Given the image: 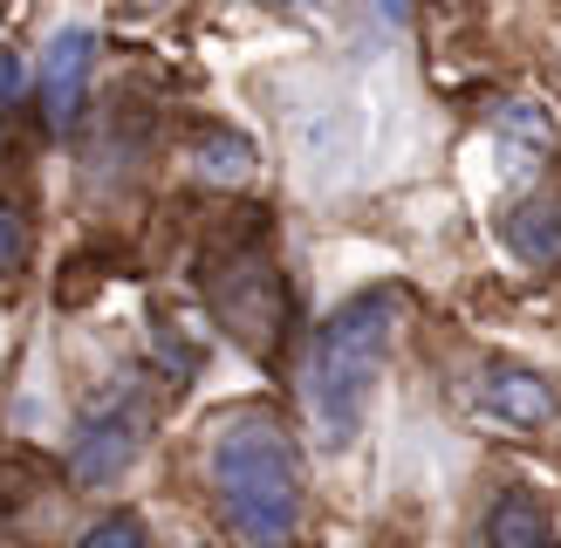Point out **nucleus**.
<instances>
[{
	"instance_id": "f257e3e1",
	"label": "nucleus",
	"mask_w": 561,
	"mask_h": 548,
	"mask_svg": "<svg viewBox=\"0 0 561 548\" xmlns=\"http://www.w3.org/2000/svg\"><path fill=\"white\" fill-rule=\"evenodd\" d=\"M213 493L227 528L254 548H280L301 521V459L274 411L247 404L213 425Z\"/></svg>"
},
{
	"instance_id": "f03ea898",
	"label": "nucleus",
	"mask_w": 561,
	"mask_h": 548,
	"mask_svg": "<svg viewBox=\"0 0 561 548\" xmlns=\"http://www.w3.org/2000/svg\"><path fill=\"white\" fill-rule=\"evenodd\" d=\"M390 322H398V288H363L316 329V350H308V411H316V432L335 453L363 432L377 370L390 356Z\"/></svg>"
},
{
	"instance_id": "7ed1b4c3",
	"label": "nucleus",
	"mask_w": 561,
	"mask_h": 548,
	"mask_svg": "<svg viewBox=\"0 0 561 548\" xmlns=\"http://www.w3.org/2000/svg\"><path fill=\"white\" fill-rule=\"evenodd\" d=\"M145 446V391L124 377L76 419V480H117Z\"/></svg>"
},
{
	"instance_id": "20e7f679",
	"label": "nucleus",
	"mask_w": 561,
	"mask_h": 548,
	"mask_svg": "<svg viewBox=\"0 0 561 548\" xmlns=\"http://www.w3.org/2000/svg\"><path fill=\"white\" fill-rule=\"evenodd\" d=\"M472 411L486 425H507V432H548L554 425V384L520 370V364H486L472 377Z\"/></svg>"
},
{
	"instance_id": "39448f33",
	"label": "nucleus",
	"mask_w": 561,
	"mask_h": 548,
	"mask_svg": "<svg viewBox=\"0 0 561 548\" xmlns=\"http://www.w3.org/2000/svg\"><path fill=\"white\" fill-rule=\"evenodd\" d=\"M90 69H96V35L90 27H62L48 42V69H42V110L55 130H76L82 96H90Z\"/></svg>"
},
{
	"instance_id": "423d86ee",
	"label": "nucleus",
	"mask_w": 561,
	"mask_h": 548,
	"mask_svg": "<svg viewBox=\"0 0 561 548\" xmlns=\"http://www.w3.org/2000/svg\"><path fill=\"white\" fill-rule=\"evenodd\" d=\"M500 233H507V247L527 267H561V199H554V192L520 199L507 219H500Z\"/></svg>"
},
{
	"instance_id": "0eeeda50",
	"label": "nucleus",
	"mask_w": 561,
	"mask_h": 548,
	"mask_svg": "<svg viewBox=\"0 0 561 548\" xmlns=\"http://www.w3.org/2000/svg\"><path fill=\"white\" fill-rule=\"evenodd\" d=\"M486 541H493V548H554V541H548V521H541V507L527 501V493H507V501L493 507Z\"/></svg>"
},
{
	"instance_id": "6e6552de",
	"label": "nucleus",
	"mask_w": 561,
	"mask_h": 548,
	"mask_svg": "<svg viewBox=\"0 0 561 548\" xmlns=\"http://www.w3.org/2000/svg\"><path fill=\"white\" fill-rule=\"evenodd\" d=\"M192 164H199V179H213V185H240L254 172V151H247V137H233V130H206Z\"/></svg>"
},
{
	"instance_id": "1a4fd4ad",
	"label": "nucleus",
	"mask_w": 561,
	"mask_h": 548,
	"mask_svg": "<svg viewBox=\"0 0 561 548\" xmlns=\"http://www.w3.org/2000/svg\"><path fill=\"white\" fill-rule=\"evenodd\" d=\"M76 548H145V528H137L130 514H110V521H96V528L82 535Z\"/></svg>"
},
{
	"instance_id": "9d476101",
	"label": "nucleus",
	"mask_w": 561,
	"mask_h": 548,
	"mask_svg": "<svg viewBox=\"0 0 561 548\" xmlns=\"http://www.w3.org/2000/svg\"><path fill=\"white\" fill-rule=\"evenodd\" d=\"M21 96H27V62H21L14 48H0V124L21 110Z\"/></svg>"
},
{
	"instance_id": "9b49d317",
	"label": "nucleus",
	"mask_w": 561,
	"mask_h": 548,
	"mask_svg": "<svg viewBox=\"0 0 561 548\" xmlns=\"http://www.w3.org/2000/svg\"><path fill=\"white\" fill-rule=\"evenodd\" d=\"M21 261H27V233H21L14 206H0V282H8V274H21Z\"/></svg>"
},
{
	"instance_id": "f8f14e48",
	"label": "nucleus",
	"mask_w": 561,
	"mask_h": 548,
	"mask_svg": "<svg viewBox=\"0 0 561 548\" xmlns=\"http://www.w3.org/2000/svg\"><path fill=\"white\" fill-rule=\"evenodd\" d=\"M117 8H130V14H151V8H164V0H117Z\"/></svg>"
},
{
	"instance_id": "ddd939ff",
	"label": "nucleus",
	"mask_w": 561,
	"mask_h": 548,
	"mask_svg": "<svg viewBox=\"0 0 561 548\" xmlns=\"http://www.w3.org/2000/svg\"><path fill=\"white\" fill-rule=\"evenodd\" d=\"M377 8H383V14H390V21H398V14H404V0H377Z\"/></svg>"
}]
</instances>
